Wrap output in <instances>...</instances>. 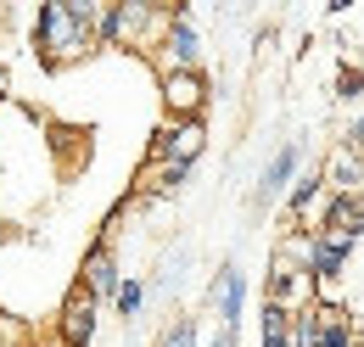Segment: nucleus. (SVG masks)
<instances>
[{"mask_svg":"<svg viewBox=\"0 0 364 347\" xmlns=\"http://www.w3.org/2000/svg\"><path fill=\"white\" fill-rule=\"evenodd\" d=\"M95 17H101V6H95V0H46V6H40V17H34L28 45L40 50V62H46V68L79 62V56L101 50V40H95Z\"/></svg>","mask_w":364,"mask_h":347,"instance_id":"1","label":"nucleus"},{"mask_svg":"<svg viewBox=\"0 0 364 347\" xmlns=\"http://www.w3.org/2000/svg\"><path fill=\"white\" fill-rule=\"evenodd\" d=\"M180 6H151V0H124V6H101L95 17V40L124 45V50H157Z\"/></svg>","mask_w":364,"mask_h":347,"instance_id":"2","label":"nucleus"},{"mask_svg":"<svg viewBox=\"0 0 364 347\" xmlns=\"http://www.w3.org/2000/svg\"><path fill=\"white\" fill-rule=\"evenodd\" d=\"M202 146H208V129H202V118H191V124H163V129L151 134V151H146V163L151 169H191L196 157H202Z\"/></svg>","mask_w":364,"mask_h":347,"instance_id":"3","label":"nucleus"},{"mask_svg":"<svg viewBox=\"0 0 364 347\" xmlns=\"http://www.w3.org/2000/svg\"><path fill=\"white\" fill-rule=\"evenodd\" d=\"M73 286H85L95 303H112L118 297V286H124V274H118V258H112V230L101 224V235L90 241V252L79 263V280Z\"/></svg>","mask_w":364,"mask_h":347,"instance_id":"4","label":"nucleus"},{"mask_svg":"<svg viewBox=\"0 0 364 347\" xmlns=\"http://www.w3.org/2000/svg\"><path fill=\"white\" fill-rule=\"evenodd\" d=\"M95 325H101V303H95L85 286H68L62 297V314H56V342L62 347H90Z\"/></svg>","mask_w":364,"mask_h":347,"instance_id":"5","label":"nucleus"},{"mask_svg":"<svg viewBox=\"0 0 364 347\" xmlns=\"http://www.w3.org/2000/svg\"><path fill=\"white\" fill-rule=\"evenodd\" d=\"M157 56H163V73H196V68H202V34H196V23H191V6L174 11V23H168V34L157 45Z\"/></svg>","mask_w":364,"mask_h":347,"instance_id":"6","label":"nucleus"},{"mask_svg":"<svg viewBox=\"0 0 364 347\" xmlns=\"http://www.w3.org/2000/svg\"><path fill=\"white\" fill-rule=\"evenodd\" d=\"M163 107H168L174 124L202 118V107H208V73L202 68L196 73H163Z\"/></svg>","mask_w":364,"mask_h":347,"instance_id":"7","label":"nucleus"},{"mask_svg":"<svg viewBox=\"0 0 364 347\" xmlns=\"http://www.w3.org/2000/svg\"><path fill=\"white\" fill-rule=\"evenodd\" d=\"M309 235H336V241H364V196H325Z\"/></svg>","mask_w":364,"mask_h":347,"instance_id":"8","label":"nucleus"},{"mask_svg":"<svg viewBox=\"0 0 364 347\" xmlns=\"http://www.w3.org/2000/svg\"><path fill=\"white\" fill-rule=\"evenodd\" d=\"M297 169H303V146L297 140H286L280 151L269 157V169L258 174V191H252V208H274L286 191H291V179H297Z\"/></svg>","mask_w":364,"mask_h":347,"instance_id":"9","label":"nucleus"},{"mask_svg":"<svg viewBox=\"0 0 364 347\" xmlns=\"http://www.w3.org/2000/svg\"><path fill=\"white\" fill-rule=\"evenodd\" d=\"M208 297L219 303V331H241V308H247V274L235 269V263H225L219 274H213V286H208Z\"/></svg>","mask_w":364,"mask_h":347,"instance_id":"10","label":"nucleus"},{"mask_svg":"<svg viewBox=\"0 0 364 347\" xmlns=\"http://www.w3.org/2000/svg\"><path fill=\"white\" fill-rule=\"evenodd\" d=\"M319 179L331 196H364V157L348 146H331V157L319 163Z\"/></svg>","mask_w":364,"mask_h":347,"instance_id":"11","label":"nucleus"},{"mask_svg":"<svg viewBox=\"0 0 364 347\" xmlns=\"http://www.w3.org/2000/svg\"><path fill=\"white\" fill-rule=\"evenodd\" d=\"M291 314H297V308L264 303V308H258V342H264V347H291Z\"/></svg>","mask_w":364,"mask_h":347,"instance_id":"12","label":"nucleus"},{"mask_svg":"<svg viewBox=\"0 0 364 347\" xmlns=\"http://www.w3.org/2000/svg\"><path fill=\"white\" fill-rule=\"evenodd\" d=\"M112 308H118V319H135L140 308H146V286H140V280H124L118 297H112Z\"/></svg>","mask_w":364,"mask_h":347,"instance_id":"13","label":"nucleus"},{"mask_svg":"<svg viewBox=\"0 0 364 347\" xmlns=\"http://www.w3.org/2000/svg\"><path fill=\"white\" fill-rule=\"evenodd\" d=\"M157 347H196V319H191V314H180V319L157 336Z\"/></svg>","mask_w":364,"mask_h":347,"instance_id":"14","label":"nucleus"},{"mask_svg":"<svg viewBox=\"0 0 364 347\" xmlns=\"http://www.w3.org/2000/svg\"><path fill=\"white\" fill-rule=\"evenodd\" d=\"M353 95H364V68H336V101H353Z\"/></svg>","mask_w":364,"mask_h":347,"instance_id":"15","label":"nucleus"},{"mask_svg":"<svg viewBox=\"0 0 364 347\" xmlns=\"http://www.w3.org/2000/svg\"><path fill=\"white\" fill-rule=\"evenodd\" d=\"M342 146H348V151H359V157H364V112L353 118V124H348V134H342Z\"/></svg>","mask_w":364,"mask_h":347,"instance_id":"16","label":"nucleus"},{"mask_svg":"<svg viewBox=\"0 0 364 347\" xmlns=\"http://www.w3.org/2000/svg\"><path fill=\"white\" fill-rule=\"evenodd\" d=\"M6 95H11V68L0 62V101H6Z\"/></svg>","mask_w":364,"mask_h":347,"instance_id":"17","label":"nucleus"},{"mask_svg":"<svg viewBox=\"0 0 364 347\" xmlns=\"http://www.w3.org/2000/svg\"><path fill=\"white\" fill-rule=\"evenodd\" d=\"M40 347H62V342H56V336H50V342H40Z\"/></svg>","mask_w":364,"mask_h":347,"instance_id":"18","label":"nucleus"}]
</instances>
